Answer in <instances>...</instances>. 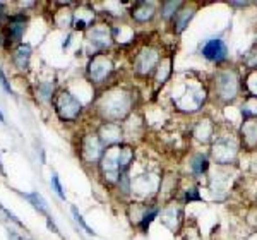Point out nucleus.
Wrapping results in <instances>:
<instances>
[{"mask_svg": "<svg viewBox=\"0 0 257 240\" xmlns=\"http://www.w3.org/2000/svg\"><path fill=\"white\" fill-rule=\"evenodd\" d=\"M208 158L202 155H196L192 160V163H190V167H192V170L196 173H204L206 170H208Z\"/></svg>", "mask_w": 257, "mask_h": 240, "instance_id": "obj_18", "label": "nucleus"}, {"mask_svg": "<svg viewBox=\"0 0 257 240\" xmlns=\"http://www.w3.org/2000/svg\"><path fill=\"white\" fill-rule=\"evenodd\" d=\"M194 14H196V9H192V7H185L184 4V9H180L177 12L175 16H173V26H175V31L177 33H182L185 30V28L189 26L190 19L194 18Z\"/></svg>", "mask_w": 257, "mask_h": 240, "instance_id": "obj_12", "label": "nucleus"}, {"mask_svg": "<svg viewBox=\"0 0 257 240\" xmlns=\"http://www.w3.org/2000/svg\"><path fill=\"white\" fill-rule=\"evenodd\" d=\"M240 79L233 69L218 70L213 81V93L219 103H231L238 96Z\"/></svg>", "mask_w": 257, "mask_h": 240, "instance_id": "obj_1", "label": "nucleus"}, {"mask_svg": "<svg viewBox=\"0 0 257 240\" xmlns=\"http://www.w3.org/2000/svg\"><path fill=\"white\" fill-rule=\"evenodd\" d=\"M26 197L31 201V204L35 206L36 209L40 211V213H47L48 211V206H47V202H45L43 197L40 196L38 192H31V194H26Z\"/></svg>", "mask_w": 257, "mask_h": 240, "instance_id": "obj_17", "label": "nucleus"}, {"mask_svg": "<svg viewBox=\"0 0 257 240\" xmlns=\"http://www.w3.org/2000/svg\"><path fill=\"white\" fill-rule=\"evenodd\" d=\"M111 72V62L106 59L105 55H96L93 57L89 64V76L93 81L101 82L108 77V74Z\"/></svg>", "mask_w": 257, "mask_h": 240, "instance_id": "obj_7", "label": "nucleus"}, {"mask_svg": "<svg viewBox=\"0 0 257 240\" xmlns=\"http://www.w3.org/2000/svg\"><path fill=\"white\" fill-rule=\"evenodd\" d=\"M122 139V129H120L118 124L115 122H106L105 126L101 127V132H99V141L103 144H110V146H117Z\"/></svg>", "mask_w": 257, "mask_h": 240, "instance_id": "obj_9", "label": "nucleus"}, {"mask_svg": "<svg viewBox=\"0 0 257 240\" xmlns=\"http://www.w3.org/2000/svg\"><path fill=\"white\" fill-rule=\"evenodd\" d=\"M70 211H72L74 218H76V221H77V223H79V225L82 226V228H84L86 231H88V233H89V235H94V230H93V228H91V226L88 225V223H86V221H84V218H82V214L79 213V211H77V208H76V206H72V209H70Z\"/></svg>", "mask_w": 257, "mask_h": 240, "instance_id": "obj_21", "label": "nucleus"}, {"mask_svg": "<svg viewBox=\"0 0 257 240\" xmlns=\"http://www.w3.org/2000/svg\"><path fill=\"white\" fill-rule=\"evenodd\" d=\"M69 43H70V35L67 36V38H65V41H64V45H62V47L67 48V47H69Z\"/></svg>", "mask_w": 257, "mask_h": 240, "instance_id": "obj_26", "label": "nucleus"}, {"mask_svg": "<svg viewBox=\"0 0 257 240\" xmlns=\"http://www.w3.org/2000/svg\"><path fill=\"white\" fill-rule=\"evenodd\" d=\"M30 57H31V47L28 43L21 45L14 53V64L18 65L19 69H26L28 64H30Z\"/></svg>", "mask_w": 257, "mask_h": 240, "instance_id": "obj_14", "label": "nucleus"}, {"mask_svg": "<svg viewBox=\"0 0 257 240\" xmlns=\"http://www.w3.org/2000/svg\"><path fill=\"white\" fill-rule=\"evenodd\" d=\"M245 88L248 89V96L257 98V69L252 74H248V77L245 81Z\"/></svg>", "mask_w": 257, "mask_h": 240, "instance_id": "obj_20", "label": "nucleus"}, {"mask_svg": "<svg viewBox=\"0 0 257 240\" xmlns=\"http://www.w3.org/2000/svg\"><path fill=\"white\" fill-rule=\"evenodd\" d=\"M194 136L201 143H211L214 139V124L209 118H202L194 126Z\"/></svg>", "mask_w": 257, "mask_h": 240, "instance_id": "obj_11", "label": "nucleus"}, {"mask_svg": "<svg viewBox=\"0 0 257 240\" xmlns=\"http://www.w3.org/2000/svg\"><path fill=\"white\" fill-rule=\"evenodd\" d=\"M202 55L211 62H223L228 55V47L221 38H213L202 47Z\"/></svg>", "mask_w": 257, "mask_h": 240, "instance_id": "obj_6", "label": "nucleus"}, {"mask_svg": "<svg viewBox=\"0 0 257 240\" xmlns=\"http://www.w3.org/2000/svg\"><path fill=\"white\" fill-rule=\"evenodd\" d=\"M240 146L247 151L257 148V117H247L240 127Z\"/></svg>", "mask_w": 257, "mask_h": 240, "instance_id": "obj_4", "label": "nucleus"}, {"mask_svg": "<svg viewBox=\"0 0 257 240\" xmlns=\"http://www.w3.org/2000/svg\"><path fill=\"white\" fill-rule=\"evenodd\" d=\"M134 160V150L131 146H118V167L120 173H125Z\"/></svg>", "mask_w": 257, "mask_h": 240, "instance_id": "obj_13", "label": "nucleus"}, {"mask_svg": "<svg viewBox=\"0 0 257 240\" xmlns=\"http://www.w3.org/2000/svg\"><path fill=\"white\" fill-rule=\"evenodd\" d=\"M81 155L88 163H96L99 160V156L103 155V143L99 141V138H86L82 141V150Z\"/></svg>", "mask_w": 257, "mask_h": 240, "instance_id": "obj_8", "label": "nucleus"}, {"mask_svg": "<svg viewBox=\"0 0 257 240\" xmlns=\"http://www.w3.org/2000/svg\"><path fill=\"white\" fill-rule=\"evenodd\" d=\"M110 33L105 30V28H98V30H94L93 33H91V41H93L96 47H108L110 45Z\"/></svg>", "mask_w": 257, "mask_h": 240, "instance_id": "obj_15", "label": "nucleus"}, {"mask_svg": "<svg viewBox=\"0 0 257 240\" xmlns=\"http://www.w3.org/2000/svg\"><path fill=\"white\" fill-rule=\"evenodd\" d=\"M156 14V4L155 2H138L136 7L131 11V16L138 23H148L155 18Z\"/></svg>", "mask_w": 257, "mask_h": 240, "instance_id": "obj_10", "label": "nucleus"}, {"mask_svg": "<svg viewBox=\"0 0 257 240\" xmlns=\"http://www.w3.org/2000/svg\"><path fill=\"white\" fill-rule=\"evenodd\" d=\"M0 84H2V88L7 91V93H11L12 94V88H11V84L7 82V77H6V74H4V70L0 69Z\"/></svg>", "mask_w": 257, "mask_h": 240, "instance_id": "obj_24", "label": "nucleus"}, {"mask_svg": "<svg viewBox=\"0 0 257 240\" xmlns=\"http://www.w3.org/2000/svg\"><path fill=\"white\" fill-rule=\"evenodd\" d=\"M24 31V19L23 18H14L11 23V36H14L16 40H21Z\"/></svg>", "mask_w": 257, "mask_h": 240, "instance_id": "obj_19", "label": "nucleus"}, {"mask_svg": "<svg viewBox=\"0 0 257 240\" xmlns=\"http://www.w3.org/2000/svg\"><path fill=\"white\" fill-rule=\"evenodd\" d=\"M52 185H53V189H55V192H57V196L60 197V199H65V194H64V189H62V184H60V180H59V175H57L55 172L52 173Z\"/></svg>", "mask_w": 257, "mask_h": 240, "instance_id": "obj_22", "label": "nucleus"}, {"mask_svg": "<svg viewBox=\"0 0 257 240\" xmlns=\"http://www.w3.org/2000/svg\"><path fill=\"white\" fill-rule=\"evenodd\" d=\"M238 143H235L230 138H219L213 143V150L211 156L218 165H230L237 160L238 155Z\"/></svg>", "mask_w": 257, "mask_h": 240, "instance_id": "obj_2", "label": "nucleus"}, {"mask_svg": "<svg viewBox=\"0 0 257 240\" xmlns=\"http://www.w3.org/2000/svg\"><path fill=\"white\" fill-rule=\"evenodd\" d=\"M47 225H48V228L53 231V233H59V228H57V226H55V223L52 221V218H50V216L47 218Z\"/></svg>", "mask_w": 257, "mask_h": 240, "instance_id": "obj_25", "label": "nucleus"}, {"mask_svg": "<svg viewBox=\"0 0 257 240\" xmlns=\"http://www.w3.org/2000/svg\"><path fill=\"white\" fill-rule=\"evenodd\" d=\"M182 7H184V2H175V0H172V2H161V16H163L165 19H170V18H173Z\"/></svg>", "mask_w": 257, "mask_h": 240, "instance_id": "obj_16", "label": "nucleus"}, {"mask_svg": "<svg viewBox=\"0 0 257 240\" xmlns=\"http://www.w3.org/2000/svg\"><path fill=\"white\" fill-rule=\"evenodd\" d=\"M0 122H4V115H2V111H0Z\"/></svg>", "mask_w": 257, "mask_h": 240, "instance_id": "obj_27", "label": "nucleus"}, {"mask_svg": "<svg viewBox=\"0 0 257 240\" xmlns=\"http://www.w3.org/2000/svg\"><path fill=\"white\" fill-rule=\"evenodd\" d=\"M160 62L161 59H160L158 50H155V48H146V50L141 52L138 55V59H136V70H138L139 74H149L158 69Z\"/></svg>", "mask_w": 257, "mask_h": 240, "instance_id": "obj_5", "label": "nucleus"}, {"mask_svg": "<svg viewBox=\"0 0 257 240\" xmlns=\"http://www.w3.org/2000/svg\"><path fill=\"white\" fill-rule=\"evenodd\" d=\"M55 108H57V113L60 115V118L74 120L81 113L82 105H81V101L77 100V98H74L70 93L62 91L59 94V98L55 100Z\"/></svg>", "mask_w": 257, "mask_h": 240, "instance_id": "obj_3", "label": "nucleus"}, {"mask_svg": "<svg viewBox=\"0 0 257 240\" xmlns=\"http://www.w3.org/2000/svg\"><path fill=\"white\" fill-rule=\"evenodd\" d=\"M52 91H53V86L50 84H41L40 86V93H41V98H43V100H48L50 98V94H52Z\"/></svg>", "mask_w": 257, "mask_h": 240, "instance_id": "obj_23", "label": "nucleus"}]
</instances>
